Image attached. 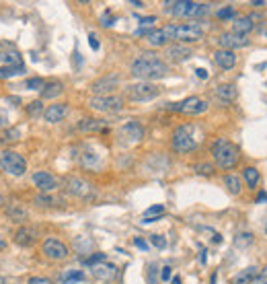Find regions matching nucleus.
<instances>
[{"label": "nucleus", "instance_id": "nucleus-1", "mask_svg": "<svg viewBox=\"0 0 267 284\" xmlns=\"http://www.w3.org/2000/svg\"><path fill=\"white\" fill-rule=\"evenodd\" d=\"M130 72H132V76L140 78L142 83H150V80L165 78L169 74V66H167V62H163L156 54L144 52L142 56H138L132 62Z\"/></svg>", "mask_w": 267, "mask_h": 284}, {"label": "nucleus", "instance_id": "nucleus-2", "mask_svg": "<svg viewBox=\"0 0 267 284\" xmlns=\"http://www.w3.org/2000/svg\"><path fill=\"white\" fill-rule=\"evenodd\" d=\"M212 156L220 169H232L239 163V146L232 144L226 138H216L212 144Z\"/></svg>", "mask_w": 267, "mask_h": 284}, {"label": "nucleus", "instance_id": "nucleus-3", "mask_svg": "<svg viewBox=\"0 0 267 284\" xmlns=\"http://www.w3.org/2000/svg\"><path fill=\"white\" fill-rule=\"evenodd\" d=\"M167 13L175 17H203L210 13V5L205 3H191V0H175V3H167Z\"/></svg>", "mask_w": 267, "mask_h": 284}, {"label": "nucleus", "instance_id": "nucleus-4", "mask_svg": "<svg viewBox=\"0 0 267 284\" xmlns=\"http://www.w3.org/2000/svg\"><path fill=\"white\" fill-rule=\"evenodd\" d=\"M171 146L175 152H181V154H187L191 152L197 142H195V128L191 124H185V126H179L175 132H173V140H171Z\"/></svg>", "mask_w": 267, "mask_h": 284}, {"label": "nucleus", "instance_id": "nucleus-5", "mask_svg": "<svg viewBox=\"0 0 267 284\" xmlns=\"http://www.w3.org/2000/svg\"><path fill=\"white\" fill-rule=\"evenodd\" d=\"M161 95V87L154 83H134L126 87V97L130 101H152Z\"/></svg>", "mask_w": 267, "mask_h": 284}, {"label": "nucleus", "instance_id": "nucleus-6", "mask_svg": "<svg viewBox=\"0 0 267 284\" xmlns=\"http://www.w3.org/2000/svg\"><path fill=\"white\" fill-rule=\"evenodd\" d=\"M0 169L9 175L21 177L27 171V161H25L23 154H19L15 150H3L0 152Z\"/></svg>", "mask_w": 267, "mask_h": 284}, {"label": "nucleus", "instance_id": "nucleus-7", "mask_svg": "<svg viewBox=\"0 0 267 284\" xmlns=\"http://www.w3.org/2000/svg\"><path fill=\"white\" fill-rule=\"evenodd\" d=\"M169 111H179V113H187V115H199L203 111H207V101H203L201 97H187L179 103H169L167 107Z\"/></svg>", "mask_w": 267, "mask_h": 284}, {"label": "nucleus", "instance_id": "nucleus-8", "mask_svg": "<svg viewBox=\"0 0 267 284\" xmlns=\"http://www.w3.org/2000/svg\"><path fill=\"white\" fill-rule=\"evenodd\" d=\"M88 107L95 111L111 113V111H122L124 109V99L117 95H103V97H93L88 101Z\"/></svg>", "mask_w": 267, "mask_h": 284}, {"label": "nucleus", "instance_id": "nucleus-9", "mask_svg": "<svg viewBox=\"0 0 267 284\" xmlns=\"http://www.w3.org/2000/svg\"><path fill=\"white\" fill-rule=\"evenodd\" d=\"M41 249H43L45 258L56 260V262L66 260V258H68V254H70V251H68V245H66V243H62L60 239H56V237H47V239L43 241Z\"/></svg>", "mask_w": 267, "mask_h": 284}, {"label": "nucleus", "instance_id": "nucleus-10", "mask_svg": "<svg viewBox=\"0 0 267 284\" xmlns=\"http://www.w3.org/2000/svg\"><path fill=\"white\" fill-rule=\"evenodd\" d=\"M203 37V29L197 23H183V25H175V39L179 42H199Z\"/></svg>", "mask_w": 267, "mask_h": 284}, {"label": "nucleus", "instance_id": "nucleus-11", "mask_svg": "<svg viewBox=\"0 0 267 284\" xmlns=\"http://www.w3.org/2000/svg\"><path fill=\"white\" fill-rule=\"evenodd\" d=\"M66 192H68L70 196L88 200V198H93L95 189H93L91 183L84 181V179H80V177H68V179H66Z\"/></svg>", "mask_w": 267, "mask_h": 284}, {"label": "nucleus", "instance_id": "nucleus-12", "mask_svg": "<svg viewBox=\"0 0 267 284\" xmlns=\"http://www.w3.org/2000/svg\"><path fill=\"white\" fill-rule=\"evenodd\" d=\"M117 85H120V74H107L97 78L91 85V91L95 93V97H103V95H109L113 89H117Z\"/></svg>", "mask_w": 267, "mask_h": 284}, {"label": "nucleus", "instance_id": "nucleus-13", "mask_svg": "<svg viewBox=\"0 0 267 284\" xmlns=\"http://www.w3.org/2000/svg\"><path fill=\"white\" fill-rule=\"evenodd\" d=\"M39 239V231L35 227H29V225H23L17 233H15V243L19 247H31L35 245Z\"/></svg>", "mask_w": 267, "mask_h": 284}, {"label": "nucleus", "instance_id": "nucleus-14", "mask_svg": "<svg viewBox=\"0 0 267 284\" xmlns=\"http://www.w3.org/2000/svg\"><path fill=\"white\" fill-rule=\"evenodd\" d=\"M33 183H35V187H39V192L41 194H49V192H54V189H58V185H60V181H58L51 173H47V171H37V173H33Z\"/></svg>", "mask_w": 267, "mask_h": 284}, {"label": "nucleus", "instance_id": "nucleus-15", "mask_svg": "<svg viewBox=\"0 0 267 284\" xmlns=\"http://www.w3.org/2000/svg\"><path fill=\"white\" fill-rule=\"evenodd\" d=\"M218 44H220V48L222 50H239V48H247L249 46V39H247V35H239V33H222L220 37H218Z\"/></svg>", "mask_w": 267, "mask_h": 284}, {"label": "nucleus", "instance_id": "nucleus-16", "mask_svg": "<svg viewBox=\"0 0 267 284\" xmlns=\"http://www.w3.org/2000/svg\"><path fill=\"white\" fill-rule=\"evenodd\" d=\"M66 115H68V105H66V103H54V105H49V107L43 111V117H45V121H49V124L62 121Z\"/></svg>", "mask_w": 267, "mask_h": 284}, {"label": "nucleus", "instance_id": "nucleus-17", "mask_svg": "<svg viewBox=\"0 0 267 284\" xmlns=\"http://www.w3.org/2000/svg\"><path fill=\"white\" fill-rule=\"evenodd\" d=\"M167 56L173 62H185V60H189L193 56V52H191V48H187L183 44H175V46L167 48Z\"/></svg>", "mask_w": 267, "mask_h": 284}, {"label": "nucleus", "instance_id": "nucleus-18", "mask_svg": "<svg viewBox=\"0 0 267 284\" xmlns=\"http://www.w3.org/2000/svg\"><path fill=\"white\" fill-rule=\"evenodd\" d=\"M214 62L222 68V70H230V68H234V64H236V54L234 52H230V50H218L216 54H214Z\"/></svg>", "mask_w": 267, "mask_h": 284}, {"label": "nucleus", "instance_id": "nucleus-19", "mask_svg": "<svg viewBox=\"0 0 267 284\" xmlns=\"http://www.w3.org/2000/svg\"><path fill=\"white\" fill-rule=\"evenodd\" d=\"M122 134H124L128 140L138 142V140L144 138V128H142L140 121H134V119H132V121H128V124L122 126Z\"/></svg>", "mask_w": 267, "mask_h": 284}, {"label": "nucleus", "instance_id": "nucleus-20", "mask_svg": "<svg viewBox=\"0 0 267 284\" xmlns=\"http://www.w3.org/2000/svg\"><path fill=\"white\" fill-rule=\"evenodd\" d=\"M214 95H216V99L220 103H232L236 99V87L234 85H220L214 89Z\"/></svg>", "mask_w": 267, "mask_h": 284}, {"label": "nucleus", "instance_id": "nucleus-21", "mask_svg": "<svg viewBox=\"0 0 267 284\" xmlns=\"http://www.w3.org/2000/svg\"><path fill=\"white\" fill-rule=\"evenodd\" d=\"M257 276H259V268L257 266H249V268L241 270L239 274L232 278V284H253Z\"/></svg>", "mask_w": 267, "mask_h": 284}, {"label": "nucleus", "instance_id": "nucleus-22", "mask_svg": "<svg viewBox=\"0 0 267 284\" xmlns=\"http://www.w3.org/2000/svg\"><path fill=\"white\" fill-rule=\"evenodd\" d=\"M78 130L80 132H103L107 130V124L103 119H95V117H86L78 124Z\"/></svg>", "mask_w": 267, "mask_h": 284}, {"label": "nucleus", "instance_id": "nucleus-23", "mask_svg": "<svg viewBox=\"0 0 267 284\" xmlns=\"http://www.w3.org/2000/svg\"><path fill=\"white\" fill-rule=\"evenodd\" d=\"M146 42L150 44L152 48H161V46H165V44L169 42V35H167V31H165V27H163V29H152L150 33H148Z\"/></svg>", "mask_w": 267, "mask_h": 284}, {"label": "nucleus", "instance_id": "nucleus-24", "mask_svg": "<svg viewBox=\"0 0 267 284\" xmlns=\"http://www.w3.org/2000/svg\"><path fill=\"white\" fill-rule=\"evenodd\" d=\"M80 163L86 169H99L101 167V156L95 150H84L82 156H80Z\"/></svg>", "mask_w": 267, "mask_h": 284}, {"label": "nucleus", "instance_id": "nucleus-25", "mask_svg": "<svg viewBox=\"0 0 267 284\" xmlns=\"http://www.w3.org/2000/svg\"><path fill=\"white\" fill-rule=\"evenodd\" d=\"M253 29H255L253 17H239V19H234V33L247 35L249 31H253Z\"/></svg>", "mask_w": 267, "mask_h": 284}, {"label": "nucleus", "instance_id": "nucleus-26", "mask_svg": "<svg viewBox=\"0 0 267 284\" xmlns=\"http://www.w3.org/2000/svg\"><path fill=\"white\" fill-rule=\"evenodd\" d=\"M62 93H64V85L51 80L41 89V99H56L58 95H62Z\"/></svg>", "mask_w": 267, "mask_h": 284}, {"label": "nucleus", "instance_id": "nucleus-27", "mask_svg": "<svg viewBox=\"0 0 267 284\" xmlns=\"http://www.w3.org/2000/svg\"><path fill=\"white\" fill-rule=\"evenodd\" d=\"M7 214L11 220H15V223H25L27 220V210L19 204H9L7 206Z\"/></svg>", "mask_w": 267, "mask_h": 284}, {"label": "nucleus", "instance_id": "nucleus-28", "mask_svg": "<svg viewBox=\"0 0 267 284\" xmlns=\"http://www.w3.org/2000/svg\"><path fill=\"white\" fill-rule=\"evenodd\" d=\"M163 214H165V206L163 204H154V206H150L144 212L142 223H154V220H158Z\"/></svg>", "mask_w": 267, "mask_h": 284}, {"label": "nucleus", "instance_id": "nucleus-29", "mask_svg": "<svg viewBox=\"0 0 267 284\" xmlns=\"http://www.w3.org/2000/svg\"><path fill=\"white\" fill-rule=\"evenodd\" d=\"M224 185H226V189H228V192L232 194V196H239L241 194V179L239 177H236V175H226L224 177Z\"/></svg>", "mask_w": 267, "mask_h": 284}, {"label": "nucleus", "instance_id": "nucleus-30", "mask_svg": "<svg viewBox=\"0 0 267 284\" xmlns=\"http://www.w3.org/2000/svg\"><path fill=\"white\" fill-rule=\"evenodd\" d=\"M37 206H41V208H51V206H58V204H62V200L60 198H54V196H47V194H39V196H35V200H33Z\"/></svg>", "mask_w": 267, "mask_h": 284}, {"label": "nucleus", "instance_id": "nucleus-31", "mask_svg": "<svg viewBox=\"0 0 267 284\" xmlns=\"http://www.w3.org/2000/svg\"><path fill=\"white\" fill-rule=\"evenodd\" d=\"M93 274L97 278H113L115 276V266L113 264H101L93 268Z\"/></svg>", "mask_w": 267, "mask_h": 284}, {"label": "nucleus", "instance_id": "nucleus-32", "mask_svg": "<svg viewBox=\"0 0 267 284\" xmlns=\"http://www.w3.org/2000/svg\"><path fill=\"white\" fill-rule=\"evenodd\" d=\"M243 177H245V181H247V185H249L251 189H255V187L259 185V171H257L255 167H247V169L243 171Z\"/></svg>", "mask_w": 267, "mask_h": 284}, {"label": "nucleus", "instance_id": "nucleus-33", "mask_svg": "<svg viewBox=\"0 0 267 284\" xmlns=\"http://www.w3.org/2000/svg\"><path fill=\"white\" fill-rule=\"evenodd\" d=\"M19 138H21V130L19 128H9V130H5L3 134H0V142H3V144L17 142Z\"/></svg>", "mask_w": 267, "mask_h": 284}, {"label": "nucleus", "instance_id": "nucleus-34", "mask_svg": "<svg viewBox=\"0 0 267 284\" xmlns=\"http://www.w3.org/2000/svg\"><path fill=\"white\" fill-rule=\"evenodd\" d=\"M84 274L80 270H68L66 274H62V282L64 284H72V282H82Z\"/></svg>", "mask_w": 267, "mask_h": 284}, {"label": "nucleus", "instance_id": "nucleus-35", "mask_svg": "<svg viewBox=\"0 0 267 284\" xmlns=\"http://www.w3.org/2000/svg\"><path fill=\"white\" fill-rule=\"evenodd\" d=\"M25 72V66H0V80Z\"/></svg>", "mask_w": 267, "mask_h": 284}, {"label": "nucleus", "instance_id": "nucleus-36", "mask_svg": "<svg viewBox=\"0 0 267 284\" xmlns=\"http://www.w3.org/2000/svg\"><path fill=\"white\" fill-rule=\"evenodd\" d=\"M0 58H3V62H5L7 66H23V62H21V56H19V54H15V52L3 54Z\"/></svg>", "mask_w": 267, "mask_h": 284}, {"label": "nucleus", "instance_id": "nucleus-37", "mask_svg": "<svg viewBox=\"0 0 267 284\" xmlns=\"http://www.w3.org/2000/svg\"><path fill=\"white\" fill-rule=\"evenodd\" d=\"M43 103L41 101H31V103H29L27 105V113L29 115H31V117H39V115H43Z\"/></svg>", "mask_w": 267, "mask_h": 284}, {"label": "nucleus", "instance_id": "nucleus-38", "mask_svg": "<svg viewBox=\"0 0 267 284\" xmlns=\"http://www.w3.org/2000/svg\"><path fill=\"white\" fill-rule=\"evenodd\" d=\"M25 87L29 89V91H39V89H43L45 87V83H43V78H29L27 83H25Z\"/></svg>", "mask_w": 267, "mask_h": 284}, {"label": "nucleus", "instance_id": "nucleus-39", "mask_svg": "<svg viewBox=\"0 0 267 284\" xmlns=\"http://www.w3.org/2000/svg\"><path fill=\"white\" fill-rule=\"evenodd\" d=\"M105 260H107V256H105V254H93L91 258H86V260H84V264L95 268V266H99V264H101V262H105Z\"/></svg>", "mask_w": 267, "mask_h": 284}, {"label": "nucleus", "instance_id": "nucleus-40", "mask_svg": "<svg viewBox=\"0 0 267 284\" xmlns=\"http://www.w3.org/2000/svg\"><path fill=\"white\" fill-rule=\"evenodd\" d=\"M195 171H197L199 175H212V173H214V167L207 165V163H199V165H195Z\"/></svg>", "mask_w": 267, "mask_h": 284}, {"label": "nucleus", "instance_id": "nucleus-41", "mask_svg": "<svg viewBox=\"0 0 267 284\" xmlns=\"http://www.w3.org/2000/svg\"><path fill=\"white\" fill-rule=\"evenodd\" d=\"M150 243H152L154 247H158V249H165V247H167V239H165L163 235H150Z\"/></svg>", "mask_w": 267, "mask_h": 284}, {"label": "nucleus", "instance_id": "nucleus-42", "mask_svg": "<svg viewBox=\"0 0 267 284\" xmlns=\"http://www.w3.org/2000/svg\"><path fill=\"white\" fill-rule=\"evenodd\" d=\"M216 15H218V19H222V21H224V19H232V17H234V9H232V7H224V9H220Z\"/></svg>", "mask_w": 267, "mask_h": 284}, {"label": "nucleus", "instance_id": "nucleus-43", "mask_svg": "<svg viewBox=\"0 0 267 284\" xmlns=\"http://www.w3.org/2000/svg\"><path fill=\"white\" fill-rule=\"evenodd\" d=\"M251 241H253V235H251V233H243V235L236 237V241H234V243L241 247V245H249Z\"/></svg>", "mask_w": 267, "mask_h": 284}, {"label": "nucleus", "instance_id": "nucleus-44", "mask_svg": "<svg viewBox=\"0 0 267 284\" xmlns=\"http://www.w3.org/2000/svg\"><path fill=\"white\" fill-rule=\"evenodd\" d=\"M113 21H115V19H113L111 11H107V13L101 17V25H103V27H111V25H113Z\"/></svg>", "mask_w": 267, "mask_h": 284}, {"label": "nucleus", "instance_id": "nucleus-45", "mask_svg": "<svg viewBox=\"0 0 267 284\" xmlns=\"http://www.w3.org/2000/svg\"><path fill=\"white\" fill-rule=\"evenodd\" d=\"M29 284H54V282L43 276H33V278H29Z\"/></svg>", "mask_w": 267, "mask_h": 284}, {"label": "nucleus", "instance_id": "nucleus-46", "mask_svg": "<svg viewBox=\"0 0 267 284\" xmlns=\"http://www.w3.org/2000/svg\"><path fill=\"white\" fill-rule=\"evenodd\" d=\"M253 284H267V268L259 270V276L255 278V282H253Z\"/></svg>", "mask_w": 267, "mask_h": 284}, {"label": "nucleus", "instance_id": "nucleus-47", "mask_svg": "<svg viewBox=\"0 0 267 284\" xmlns=\"http://www.w3.org/2000/svg\"><path fill=\"white\" fill-rule=\"evenodd\" d=\"M156 270H158V268H156L154 264L148 268V282H150V284H156Z\"/></svg>", "mask_w": 267, "mask_h": 284}, {"label": "nucleus", "instance_id": "nucleus-48", "mask_svg": "<svg viewBox=\"0 0 267 284\" xmlns=\"http://www.w3.org/2000/svg\"><path fill=\"white\" fill-rule=\"evenodd\" d=\"M7 126H9V115H7L3 109H0V130L7 128Z\"/></svg>", "mask_w": 267, "mask_h": 284}, {"label": "nucleus", "instance_id": "nucleus-49", "mask_svg": "<svg viewBox=\"0 0 267 284\" xmlns=\"http://www.w3.org/2000/svg\"><path fill=\"white\" fill-rule=\"evenodd\" d=\"M88 44H91L93 50H99V39H97L95 33H88Z\"/></svg>", "mask_w": 267, "mask_h": 284}, {"label": "nucleus", "instance_id": "nucleus-50", "mask_svg": "<svg viewBox=\"0 0 267 284\" xmlns=\"http://www.w3.org/2000/svg\"><path fill=\"white\" fill-rule=\"evenodd\" d=\"M134 245H136L138 249H142V251H146V249H148V243H146L144 239H140V237H136V239H134Z\"/></svg>", "mask_w": 267, "mask_h": 284}, {"label": "nucleus", "instance_id": "nucleus-51", "mask_svg": "<svg viewBox=\"0 0 267 284\" xmlns=\"http://www.w3.org/2000/svg\"><path fill=\"white\" fill-rule=\"evenodd\" d=\"M161 280H171V266H165L163 268V272H161Z\"/></svg>", "mask_w": 267, "mask_h": 284}, {"label": "nucleus", "instance_id": "nucleus-52", "mask_svg": "<svg viewBox=\"0 0 267 284\" xmlns=\"http://www.w3.org/2000/svg\"><path fill=\"white\" fill-rule=\"evenodd\" d=\"M152 23H156V17H144V19H140V25H142V27L152 25Z\"/></svg>", "mask_w": 267, "mask_h": 284}, {"label": "nucleus", "instance_id": "nucleus-53", "mask_svg": "<svg viewBox=\"0 0 267 284\" xmlns=\"http://www.w3.org/2000/svg\"><path fill=\"white\" fill-rule=\"evenodd\" d=\"M195 74H197V78H203V80L207 78V70H203V68H197Z\"/></svg>", "mask_w": 267, "mask_h": 284}, {"label": "nucleus", "instance_id": "nucleus-54", "mask_svg": "<svg viewBox=\"0 0 267 284\" xmlns=\"http://www.w3.org/2000/svg\"><path fill=\"white\" fill-rule=\"evenodd\" d=\"M259 202H267V194H265V192H261V194L257 196V204H259Z\"/></svg>", "mask_w": 267, "mask_h": 284}, {"label": "nucleus", "instance_id": "nucleus-55", "mask_svg": "<svg viewBox=\"0 0 267 284\" xmlns=\"http://www.w3.org/2000/svg\"><path fill=\"white\" fill-rule=\"evenodd\" d=\"M265 3H263V0H253V7H263Z\"/></svg>", "mask_w": 267, "mask_h": 284}, {"label": "nucleus", "instance_id": "nucleus-56", "mask_svg": "<svg viewBox=\"0 0 267 284\" xmlns=\"http://www.w3.org/2000/svg\"><path fill=\"white\" fill-rule=\"evenodd\" d=\"M173 284H181V278H179V276H175V278H173Z\"/></svg>", "mask_w": 267, "mask_h": 284}, {"label": "nucleus", "instance_id": "nucleus-57", "mask_svg": "<svg viewBox=\"0 0 267 284\" xmlns=\"http://www.w3.org/2000/svg\"><path fill=\"white\" fill-rule=\"evenodd\" d=\"M5 204H7V202H5V198H3V196H0V208H3Z\"/></svg>", "mask_w": 267, "mask_h": 284}, {"label": "nucleus", "instance_id": "nucleus-58", "mask_svg": "<svg viewBox=\"0 0 267 284\" xmlns=\"http://www.w3.org/2000/svg\"><path fill=\"white\" fill-rule=\"evenodd\" d=\"M105 284H109V282H105Z\"/></svg>", "mask_w": 267, "mask_h": 284}]
</instances>
